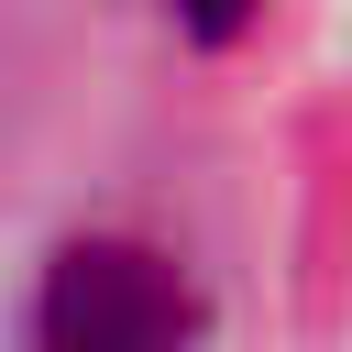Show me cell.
Returning <instances> with one entry per match:
<instances>
[{"label": "cell", "mask_w": 352, "mask_h": 352, "mask_svg": "<svg viewBox=\"0 0 352 352\" xmlns=\"http://www.w3.org/2000/svg\"><path fill=\"white\" fill-rule=\"evenodd\" d=\"M176 11H187L198 33H231V22H242V0H176Z\"/></svg>", "instance_id": "cell-2"}, {"label": "cell", "mask_w": 352, "mask_h": 352, "mask_svg": "<svg viewBox=\"0 0 352 352\" xmlns=\"http://www.w3.org/2000/svg\"><path fill=\"white\" fill-rule=\"evenodd\" d=\"M187 341H198V286L176 253L132 231L66 242L33 286V352H187Z\"/></svg>", "instance_id": "cell-1"}]
</instances>
